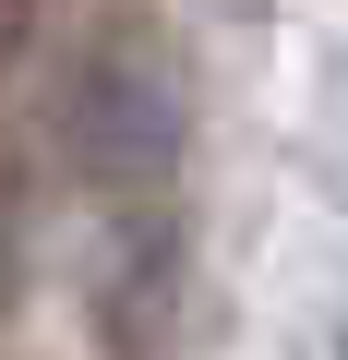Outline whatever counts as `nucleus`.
Masks as SVG:
<instances>
[{
  "instance_id": "nucleus-1",
  "label": "nucleus",
  "mask_w": 348,
  "mask_h": 360,
  "mask_svg": "<svg viewBox=\"0 0 348 360\" xmlns=\"http://www.w3.org/2000/svg\"><path fill=\"white\" fill-rule=\"evenodd\" d=\"M181 132H193V84H181V60H168V37L156 25H96V49L60 84L72 168L108 180V193H156V180L181 168Z\"/></svg>"
},
{
  "instance_id": "nucleus-2",
  "label": "nucleus",
  "mask_w": 348,
  "mask_h": 360,
  "mask_svg": "<svg viewBox=\"0 0 348 360\" xmlns=\"http://www.w3.org/2000/svg\"><path fill=\"white\" fill-rule=\"evenodd\" d=\"M25 300V193H13V168H0V312Z\"/></svg>"
},
{
  "instance_id": "nucleus-3",
  "label": "nucleus",
  "mask_w": 348,
  "mask_h": 360,
  "mask_svg": "<svg viewBox=\"0 0 348 360\" xmlns=\"http://www.w3.org/2000/svg\"><path fill=\"white\" fill-rule=\"evenodd\" d=\"M25 25H37V0H0V72H13V49H25Z\"/></svg>"
},
{
  "instance_id": "nucleus-4",
  "label": "nucleus",
  "mask_w": 348,
  "mask_h": 360,
  "mask_svg": "<svg viewBox=\"0 0 348 360\" xmlns=\"http://www.w3.org/2000/svg\"><path fill=\"white\" fill-rule=\"evenodd\" d=\"M336 360H348V324H336Z\"/></svg>"
}]
</instances>
